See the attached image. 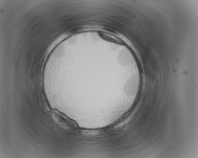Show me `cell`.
<instances>
[{"mask_svg":"<svg viewBox=\"0 0 198 158\" xmlns=\"http://www.w3.org/2000/svg\"><path fill=\"white\" fill-rule=\"evenodd\" d=\"M56 120L61 124L72 131H77L80 129L78 123L56 109L52 111Z\"/></svg>","mask_w":198,"mask_h":158,"instance_id":"cell-1","label":"cell"}]
</instances>
